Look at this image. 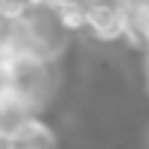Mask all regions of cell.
Wrapping results in <instances>:
<instances>
[{"mask_svg":"<svg viewBox=\"0 0 149 149\" xmlns=\"http://www.w3.org/2000/svg\"><path fill=\"white\" fill-rule=\"evenodd\" d=\"M85 12H88L85 32L94 41H100V44L126 41L129 21H126V9L120 0H91V3H85Z\"/></svg>","mask_w":149,"mask_h":149,"instance_id":"3","label":"cell"},{"mask_svg":"<svg viewBox=\"0 0 149 149\" xmlns=\"http://www.w3.org/2000/svg\"><path fill=\"white\" fill-rule=\"evenodd\" d=\"M12 97L26 114H44L58 94V61L47 58H18L9 61Z\"/></svg>","mask_w":149,"mask_h":149,"instance_id":"1","label":"cell"},{"mask_svg":"<svg viewBox=\"0 0 149 149\" xmlns=\"http://www.w3.org/2000/svg\"><path fill=\"white\" fill-rule=\"evenodd\" d=\"M32 12V0H0V21H24Z\"/></svg>","mask_w":149,"mask_h":149,"instance_id":"6","label":"cell"},{"mask_svg":"<svg viewBox=\"0 0 149 149\" xmlns=\"http://www.w3.org/2000/svg\"><path fill=\"white\" fill-rule=\"evenodd\" d=\"M26 32H29V41H32V56L35 58H47V61H58L67 50V41L70 35L61 29L56 12L50 6H35L26 18Z\"/></svg>","mask_w":149,"mask_h":149,"instance_id":"2","label":"cell"},{"mask_svg":"<svg viewBox=\"0 0 149 149\" xmlns=\"http://www.w3.org/2000/svg\"><path fill=\"white\" fill-rule=\"evenodd\" d=\"M12 76H9V64L6 61H0V105H6L12 102Z\"/></svg>","mask_w":149,"mask_h":149,"instance_id":"7","label":"cell"},{"mask_svg":"<svg viewBox=\"0 0 149 149\" xmlns=\"http://www.w3.org/2000/svg\"><path fill=\"white\" fill-rule=\"evenodd\" d=\"M56 18H58L61 29H64L70 38L79 35V32H85V26H88V12H85V6H67V9H58Z\"/></svg>","mask_w":149,"mask_h":149,"instance_id":"5","label":"cell"},{"mask_svg":"<svg viewBox=\"0 0 149 149\" xmlns=\"http://www.w3.org/2000/svg\"><path fill=\"white\" fill-rule=\"evenodd\" d=\"M47 6L53 12H58V9H67V6H85V0H47Z\"/></svg>","mask_w":149,"mask_h":149,"instance_id":"8","label":"cell"},{"mask_svg":"<svg viewBox=\"0 0 149 149\" xmlns=\"http://www.w3.org/2000/svg\"><path fill=\"white\" fill-rule=\"evenodd\" d=\"M140 47L146 50V56H149V26L143 29V35H140Z\"/></svg>","mask_w":149,"mask_h":149,"instance_id":"9","label":"cell"},{"mask_svg":"<svg viewBox=\"0 0 149 149\" xmlns=\"http://www.w3.org/2000/svg\"><path fill=\"white\" fill-rule=\"evenodd\" d=\"M3 149H61V134L44 114H29L3 137Z\"/></svg>","mask_w":149,"mask_h":149,"instance_id":"4","label":"cell"},{"mask_svg":"<svg viewBox=\"0 0 149 149\" xmlns=\"http://www.w3.org/2000/svg\"><path fill=\"white\" fill-rule=\"evenodd\" d=\"M0 149H3V134H0Z\"/></svg>","mask_w":149,"mask_h":149,"instance_id":"10","label":"cell"}]
</instances>
